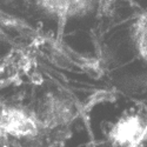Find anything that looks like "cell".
<instances>
[{
	"label": "cell",
	"instance_id": "1",
	"mask_svg": "<svg viewBox=\"0 0 147 147\" xmlns=\"http://www.w3.org/2000/svg\"><path fill=\"white\" fill-rule=\"evenodd\" d=\"M38 131L35 117L22 108L0 101V134L12 137L33 136Z\"/></svg>",
	"mask_w": 147,
	"mask_h": 147
},
{
	"label": "cell",
	"instance_id": "2",
	"mask_svg": "<svg viewBox=\"0 0 147 147\" xmlns=\"http://www.w3.org/2000/svg\"><path fill=\"white\" fill-rule=\"evenodd\" d=\"M42 6L59 16H76L88 9L92 0H40Z\"/></svg>",
	"mask_w": 147,
	"mask_h": 147
},
{
	"label": "cell",
	"instance_id": "3",
	"mask_svg": "<svg viewBox=\"0 0 147 147\" xmlns=\"http://www.w3.org/2000/svg\"><path fill=\"white\" fill-rule=\"evenodd\" d=\"M136 44L141 55L147 60V16H144L136 26Z\"/></svg>",
	"mask_w": 147,
	"mask_h": 147
}]
</instances>
